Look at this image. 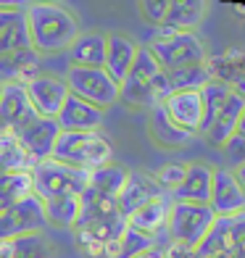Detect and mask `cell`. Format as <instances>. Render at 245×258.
Returning <instances> with one entry per match:
<instances>
[{
  "instance_id": "cell-1",
  "label": "cell",
  "mask_w": 245,
  "mask_h": 258,
  "mask_svg": "<svg viewBox=\"0 0 245 258\" xmlns=\"http://www.w3.org/2000/svg\"><path fill=\"white\" fill-rule=\"evenodd\" d=\"M24 21H27L32 50L40 55L66 50L79 34L74 14L55 3H32L24 11Z\"/></svg>"
},
{
  "instance_id": "cell-2",
  "label": "cell",
  "mask_w": 245,
  "mask_h": 258,
  "mask_svg": "<svg viewBox=\"0 0 245 258\" xmlns=\"http://www.w3.org/2000/svg\"><path fill=\"white\" fill-rule=\"evenodd\" d=\"M166 95H169L166 77L156 63L153 53L148 50V45H143V48H137L130 74L119 85V100L135 105V108H153Z\"/></svg>"
},
{
  "instance_id": "cell-3",
  "label": "cell",
  "mask_w": 245,
  "mask_h": 258,
  "mask_svg": "<svg viewBox=\"0 0 245 258\" xmlns=\"http://www.w3.org/2000/svg\"><path fill=\"white\" fill-rule=\"evenodd\" d=\"M50 158L82 171H92L103 163H111L113 150L100 132H61Z\"/></svg>"
},
{
  "instance_id": "cell-4",
  "label": "cell",
  "mask_w": 245,
  "mask_h": 258,
  "mask_svg": "<svg viewBox=\"0 0 245 258\" xmlns=\"http://www.w3.org/2000/svg\"><path fill=\"white\" fill-rule=\"evenodd\" d=\"M148 50L153 53L163 74L179 72V69H193V66H206V48L195 32H171L161 27V34L153 37Z\"/></svg>"
},
{
  "instance_id": "cell-5",
  "label": "cell",
  "mask_w": 245,
  "mask_h": 258,
  "mask_svg": "<svg viewBox=\"0 0 245 258\" xmlns=\"http://www.w3.org/2000/svg\"><path fill=\"white\" fill-rule=\"evenodd\" d=\"M87 187H90V171L66 166V163H58L53 158L37 161L32 169V192L40 201L66 198V195H85Z\"/></svg>"
},
{
  "instance_id": "cell-6",
  "label": "cell",
  "mask_w": 245,
  "mask_h": 258,
  "mask_svg": "<svg viewBox=\"0 0 245 258\" xmlns=\"http://www.w3.org/2000/svg\"><path fill=\"white\" fill-rule=\"evenodd\" d=\"M214 221H216V216L206 203H177V201H171L166 229H169L174 242H182V245H188V248H198Z\"/></svg>"
},
{
  "instance_id": "cell-7",
  "label": "cell",
  "mask_w": 245,
  "mask_h": 258,
  "mask_svg": "<svg viewBox=\"0 0 245 258\" xmlns=\"http://www.w3.org/2000/svg\"><path fill=\"white\" fill-rule=\"evenodd\" d=\"M64 82L69 87V95L98 105V108H103V111H108L111 105L119 100V85H116V82L103 72V69L69 66Z\"/></svg>"
},
{
  "instance_id": "cell-8",
  "label": "cell",
  "mask_w": 245,
  "mask_h": 258,
  "mask_svg": "<svg viewBox=\"0 0 245 258\" xmlns=\"http://www.w3.org/2000/svg\"><path fill=\"white\" fill-rule=\"evenodd\" d=\"M45 227L48 224H45V214H42V201L37 195H29L0 214V242L21 237V234L42 232Z\"/></svg>"
},
{
  "instance_id": "cell-9",
  "label": "cell",
  "mask_w": 245,
  "mask_h": 258,
  "mask_svg": "<svg viewBox=\"0 0 245 258\" xmlns=\"http://www.w3.org/2000/svg\"><path fill=\"white\" fill-rule=\"evenodd\" d=\"M16 140L19 145L24 148V153L37 163V161H45L50 158L53 148H55V140L61 135L55 119H45V116H32L27 124H21L16 129Z\"/></svg>"
},
{
  "instance_id": "cell-10",
  "label": "cell",
  "mask_w": 245,
  "mask_h": 258,
  "mask_svg": "<svg viewBox=\"0 0 245 258\" xmlns=\"http://www.w3.org/2000/svg\"><path fill=\"white\" fill-rule=\"evenodd\" d=\"M206 255L214 253H245V211L235 216H219L201 242Z\"/></svg>"
},
{
  "instance_id": "cell-11",
  "label": "cell",
  "mask_w": 245,
  "mask_h": 258,
  "mask_svg": "<svg viewBox=\"0 0 245 258\" xmlns=\"http://www.w3.org/2000/svg\"><path fill=\"white\" fill-rule=\"evenodd\" d=\"M24 87H27L34 113L45 116V119H55L64 100L69 98V87H66L64 77H55V74H37Z\"/></svg>"
},
{
  "instance_id": "cell-12",
  "label": "cell",
  "mask_w": 245,
  "mask_h": 258,
  "mask_svg": "<svg viewBox=\"0 0 245 258\" xmlns=\"http://www.w3.org/2000/svg\"><path fill=\"white\" fill-rule=\"evenodd\" d=\"M208 208L214 216H235L245 211V190L235 179L232 169H214L211 177V192H208Z\"/></svg>"
},
{
  "instance_id": "cell-13",
  "label": "cell",
  "mask_w": 245,
  "mask_h": 258,
  "mask_svg": "<svg viewBox=\"0 0 245 258\" xmlns=\"http://www.w3.org/2000/svg\"><path fill=\"white\" fill-rule=\"evenodd\" d=\"M161 195H166V192L158 187V182H156L153 174L127 171V179H124V184H121V192L116 195V208H119L121 219H127L130 214H135L140 206L156 201V198H161Z\"/></svg>"
},
{
  "instance_id": "cell-14",
  "label": "cell",
  "mask_w": 245,
  "mask_h": 258,
  "mask_svg": "<svg viewBox=\"0 0 245 258\" xmlns=\"http://www.w3.org/2000/svg\"><path fill=\"white\" fill-rule=\"evenodd\" d=\"M106 121V111L92 103H85L74 95H69L55 116V124L61 132H100Z\"/></svg>"
},
{
  "instance_id": "cell-15",
  "label": "cell",
  "mask_w": 245,
  "mask_h": 258,
  "mask_svg": "<svg viewBox=\"0 0 245 258\" xmlns=\"http://www.w3.org/2000/svg\"><path fill=\"white\" fill-rule=\"evenodd\" d=\"M166 116L177 124L179 129L190 132L193 137L201 132L203 126V98L201 92H169L161 100Z\"/></svg>"
},
{
  "instance_id": "cell-16",
  "label": "cell",
  "mask_w": 245,
  "mask_h": 258,
  "mask_svg": "<svg viewBox=\"0 0 245 258\" xmlns=\"http://www.w3.org/2000/svg\"><path fill=\"white\" fill-rule=\"evenodd\" d=\"M32 116H37L29 103L27 87L19 82H3L0 85V121L6 124V129L16 132L21 124H27Z\"/></svg>"
},
{
  "instance_id": "cell-17",
  "label": "cell",
  "mask_w": 245,
  "mask_h": 258,
  "mask_svg": "<svg viewBox=\"0 0 245 258\" xmlns=\"http://www.w3.org/2000/svg\"><path fill=\"white\" fill-rule=\"evenodd\" d=\"M140 45L127 37L121 32H113L106 34V58H103V72H106L116 85H121V79L130 74V69L135 63V55H137Z\"/></svg>"
},
{
  "instance_id": "cell-18",
  "label": "cell",
  "mask_w": 245,
  "mask_h": 258,
  "mask_svg": "<svg viewBox=\"0 0 245 258\" xmlns=\"http://www.w3.org/2000/svg\"><path fill=\"white\" fill-rule=\"evenodd\" d=\"M211 177H214L211 166H206V163H201V161H188L185 179L169 192V198L177 201V203H208Z\"/></svg>"
},
{
  "instance_id": "cell-19",
  "label": "cell",
  "mask_w": 245,
  "mask_h": 258,
  "mask_svg": "<svg viewBox=\"0 0 245 258\" xmlns=\"http://www.w3.org/2000/svg\"><path fill=\"white\" fill-rule=\"evenodd\" d=\"M66 53H69V66L103 69V58H106V32H100V29L79 32L74 37V42L66 48Z\"/></svg>"
},
{
  "instance_id": "cell-20",
  "label": "cell",
  "mask_w": 245,
  "mask_h": 258,
  "mask_svg": "<svg viewBox=\"0 0 245 258\" xmlns=\"http://www.w3.org/2000/svg\"><path fill=\"white\" fill-rule=\"evenodd\" d=\"M242 108H245V98L240 92L232 90V95L227 98V103L211 116V121L203 126V135L208 137L211 145H224L227 140L237 132V121L242 116Z\"/></svg>"
},
{
  "instance_id": "cell-21",
  "label": "cell",
  "mask_w": 245,
  "mask_h": 258,
  "mask_svg": "<svg viewBox=\"0 0 245 258\" xmlns=\"http://www.w3.org/2000/svg\"><path fill=\"white\" fill-rule=\"evenodd\" d=\"M169 206H171V198L169 195H161L156 201H150L145 206H140L135 214H130L124 219V227H130L135 232H143L148 237H153L156 232H161L166 227V219H169Z\"/></svg>"
},
{
  "instance_id": "cell-22",
  "label": "cell",
  "mask_w": 245,
  "mask_h": 258,
  "mask_svg": "<svg viewBox=\"0 0 245 258\" xmlns=\"http://www.w3.org/2000/svg\"><path fill=\"white\" fill-rule=\"evenodd\" d=\"M37 69H40V53H34L32 48L6 53V55H0V85H3V82L27 85L32 77L40 74Z\"/></svg>"
},
{
  "instance_id": "cell-23",
  "label": "cell",
  "mask_w": 245,
  "mask_h": 258,
  "mask_svg": "<svg viewBox=\"0 0 245 258\" xmlns=\"http://www.w3.org/2000/svg\"><path fill=\"white\" fill-rule=\"evenodd\" d=\"M208 6L203 0H169L163 29L171 32H195V27L203 21Z\"/></svg>"
},
{
  "instance_id": "cell-24",
  "label": "cell",
  "mask_w": 245,
  "mask_h": 258,
  "mask_svg": "<svg viewBox=\"0 0 245 258\" xmlns=\"http://www.w3.org/2000/svg\"><path fill=\"white\" fill-rule=\"evenodd\" d=\"M148 135H150V140H153L156 145H161V148H182V145H188L190 140H193V135H190V132L179 129L177 124H174V121L169 119L161 103L150 108Z\"/></svg>"
},
{
  "instance_id": "cell-25",
  "label": "cell",
  "mask_w": 245,
  "mask_h": 258,
  "mask_svg": "<svg viewBox=\"0 0 245 258\" xmlns=\"http://www.w3.org/2000/svg\"><path fill=\"white\" fill-rule=\"evenodd\" d=\"M42 214H45V224L48 227H58V229L77 227L79 214H82V195H66V198L42 201Z\"/></svg>"
},
{
  "instance_id": "cell-26",
  "label": "cell",
  "mask_w": 245,
  "mask_h": 258,
  "mask_svg": "<svg viewBox=\"0 0 245 258\" xmlns=\"http://www.w3.org/2000/svg\"><path fill=\"white\" fill-rule=\"evenodd\" d=\"M124 179H127V169H121L119 163H103V166L90 171V190L116 201V195L121 192Z\"/></svg>"
},
{
  "instance_id": "cell-27",
  "label": "cell",
  "mask_w": 245,
  "mask_h": 258,
  "mask_svg": "<svg viewBox=\"0 0 245 258\" xmlns=\"http://www.w3.org/2000/svg\"><path fill=\"white\" fill-rule=\"evenodd\" d=\"M34 195L32 192V171H8L0 177V214L16 206L19 201Z\"/></svg>"
},
{
  "instance_id": "cell-28",
  "label": "cell",
  "mask_w": 245,
  "mask_h": 258,
  "mask_svg": "<svg viewBox=\"0 0 245 258\" xmlns=\"http://www.w3.org/2000/svg\"><path fill=\"white\" fill-rule=\"evenodd\" d=\"M166 77V87L169 92H201L211 77H208L206 66H193V69H179V72H169Z\"/></svg>"
},
{
  "instance_id": "cell-29",
  "label": "cell",
  "mask_w": 245,
  "mask_h": 258,
  "mask_svg": "<svg viewBox=\"0 0 245 258\" xmlns=\"http://www.w3.org/2000/svg\"><path fill=\"white\" fill-rule=\"evenodd\" d=\"M24 48H32L29 45V32H27V21H24V11L16 21L0 32V55L6 53H16V50H24Z\"/></svg>"
},
{
  "instance_id": "cell-30",
  "label": "cell",
  "mask_w": 245,
  "mask_h": 258,
  "mask_svg": "<svg viewBox=\"0 0 245 258\" xmlns=\"http://www.w3.org/2000/svg\"><path fill=\"white\" fill-rule=\"evenodd\" d=\"M185 171H188V161H174V163H166L163 169H158V174H153V177H156L161 190L169 195L185 179Z\"/></svg>"
},
{
  "instance_id": "cell-31",
  "label": "cell",
  "mask_w": 245,
  "mask_h": 258,
  "mask_svg": "<svg viewBox=\"0 0 245 258\" xmlns=\"http://www.w3.org/2000/svg\"><path fill=\"white\" fill-rule=\"evenodd\" d=\"M153 245V237H148L143 232H135L130 227H124V232L119 234V248H121V255L130 258V255H137L140 250H145Z\"/></svg>"
},
{
  "instance_id": "cell-32",
  "label": "cell",
  "mask_w": 245,
  "mask_h": 258,
  "mask_svg": "<svg viewBox=\"0 0 245 258\" xmlns=\"http://www.w3.org/2000/svg\"><path fill=\"white\" fill-rule=\"evenodd\" d=\"M221 150H224V161L229 163L232 169H237L245 163V137L242 135H232L224 145H221Z\"/></svg>"
},
{
  "instance_id": "cell-33",
  "label": "cell",
  "mask_w": 245,
  "mask_h": 258,
  "mask_svg": "<svg viewBox=\"0 0 245 258\" xmlns=\"http://www.w3.org/2000/svg\"><path fill=\"white\" fill-rule=\"evenodd\" d=\"M140 8H143V16H145V21L163 27V16H166L169 0H148V3H143Z\"/></svg>"
},
{
  "instance_id": "cell-34",
  "label": "cell",
  "mask_w": 245,
  "mask_h": 258,
  "mask_svg": "<svg viewBox=\"0 0 245 258\" xmlns=\"http://www.w3.org/2000/svg\"><path fill=\"white\" fill-rule=\"evenodd\" d=\"M21 16V11L19 8H11V6H0V32H3L11 21H16Z\"/></svg>"
},
{
  "instance_id": "cell-35",
  "label": "cell",
  "mask_w": 245,
  "mask_h": 258,
  "mask_svg": "<svg viewBox=\"0 0 245 258\" xmlns=\"http://www.w3.org/2000/svg\"><path fill=\"white\" fill-rule=\"evenodd\" d=\"M232 174H235V179L240 182V187H242V190H245V163H242V166H237V169L232 171Z\"/></svg>"
},
{
  "instance_id": "cell-36",
  "label": "cell",
  "mask_w": 245,
  "mask_h": 258,
  "mask_svg": "<svg viewBox=\"0 0 245 258\" xmlns=\"http://www.w3.org/2000/svg\"><path fill=\"white\" fill-rule=\"evenodd\" d=\"M237 135L245 137V108H242V116H240V121H237Z\"/></svg>"
}]
</instances>
